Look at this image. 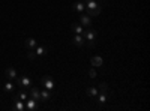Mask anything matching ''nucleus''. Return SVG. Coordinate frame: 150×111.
I'll return each mask as SVG.
<instances>
[{"label": "nucleus", "instance_id": "nucleus-2", "mask_svg": "<svg viewBox=\"0 0 150 111\" xmlns=\"http://www.w3.org/2000/svg\"><path fill=\"white\" fill-rule=\"evenodd\" d=\"M15 80H17V86H18V87H21V89H30L32 87V81L26 75H23V77L18 75Z\"/></svg>", "mask_w": 150, "mask_h": 111}, {"label": "nucleus", "instance_id": "nucleus-9", "mask_svg": "<svg viewBox=\"0 0 150 111\" xmlns=\"http://www.w3.org/2000/svg\"><path fill=\"white\" fill-rule=\"evenodd\" d=\"M12 110H14V111H24V110H26V105H24V102L21 99L14 98V107H12Z\"/></svg>", "mask_w": 150, "mask_h": 111}, {"label": "nucleus", "instance_id": "nucleus-11", "mask_svg": "<svg viewBox=\"0 0 150 111\" xmlns=\"http://www.w3.org/2000/svg\"><path fill=\"white\" fill-rule=\"evenodd\" d=\"M83 30H84V29H83V26H81L80 23H74L72 26H71V32H72L74 35H81Z\"/></svg>", "mask_w": 150, "mask_h": 111}, {"label": "nucleus", "instance_id": "nucleus-12", "mask_svg": "<svg viewBox=\"0 0 150 111\" xmlns=\"http://www.w3.org/2000/svg\"><path fill=\"white\" fill-rule=\"evenodd\" d=\"M53 98V95H51V90H42L41 92V102H47V101H50Z\"/></svg>", "mask_w": 150, "mask_h": 111}, {"label": "nucleus", "instance_id": "nucleus-15", "mask_svg": "<svg viewBox=\"0 0 150 111\" xmlns=\"http://www.w3.org/2000/svg\"><path fill=\"white\" fill-rule=\"evenodd\" d=\"M36 45H38V41H36V39H33V38L26 39V47L29 48V50H35Z\"/></svg>", "mask_w": 150, "mask_h": 111}, {"label": "nucleus", "instance_id": "nucleus-22", "mask_svg": "<svg viewBox=\"0 0 150 111\" xmlns=\"http://www.w3.org/2000/svg\"><path fill=\"white\" fill-rule=\"evenodd\" d=\"M27 57H29V60H36V57H38V56H36V53H35L33 50H30V51H29V54H27Z\"/></svg>", "mask_w": 150, "mask_h": 111}, {"label": "nucleus", "instance_id": "nucleus-20", "mask_svg": "<svg viewBox=\"0 0 150 111\" xmlns=\"http://www.w3.org/2000/svg\"><path fill=\"white\" fill-rule=\"evenodd\" d=\"M14 98H17V99H21V101H26L27 98H29V95H27L26 92H23V90H21V92H20V93H17Z\"/></svg>", "mask_w": 150, "mask_h": 111}, {"label": "nucleus", "instance_id": "nucleus-14", "mask_svg": "<svg viewBox=\"0 0 150 111\" xmlns=\"http://www.w3.org/2000/svg\"><path fill=\"white\" fill-rule=\"evenodd\" d=\"M36 53V56H45L47 54V48L44 45H36V48L33 50Z\"/></svg>", "mask_w": 150, "mask_h": 111}, {"label": "nucleus", "instance_id": "nucleus-23", "mask_svg": "<svg viewBox=\"0 0 150 111\" xmlns=\"http://www.w3.org/2000/svg\"><path fill=\"white\" fill-rule=\"evenodd\" d=\"M89 75H90V78H96V75H98V74H96V71L92 68V69L89 71Z\"/></svg>", "mask_w": 150, "mask_h": 111}, {"label": "nucleus", "instance_id": "nucleus-10", "mask_svg": "<svg viewBox=\"0 0 150 111\" xmlns=\"http://www.w3.org/2000/svg\"><path fill=\"white\" fill-rule=\"evenodd\" d=\"M5 75H6L8 80H15V78L18 77V72L15 71V68H8V69L5 71Z\"/></svg>", "mask_w": 150, "mask_h": 111}, {"label": "nucleus", "instance_id": "nucleus-24", "mask_svg": "<svg viewBox=\"0 0 150 111\" xmlns=\"http://www.w3.org/2000/svg\"><path fill=\"white\" fill-rule=\"evenodd\" d=\"M87 45H89V47L92 48V47H95V45H96V42H95V41H87Z\"/></svg>", "mask_w": 150, "mask_h": 111}, {"label": "nucleus", "instance_id": "nucleus-4", "mask_svg": "<svg viewBox=\"0 0 150 111\" xmlns=\"http://www.w3.org/2000/svg\"><path fill=\"white\" fill-rule=\"evenodd\" d=\"M83 38L86 39V41H96V36H98V33H96V30H93V29H86V30H83Z\"/></svg>", "mask_w": 150, "mask_h": 111}, {"label": "nucleus", "instance_id": "nucleus-3", "mask_svg": "<svg viewBox=\"0 0 150 111\" xmlns=\"http://www.w3.org/2000/svg\"><path fill=\"white\" fill-rule=\"evenodd\" d=\"M41 84L44 86V87L47 89V90H54V87H56V83H54V80L50 77V75H45V77H42L41 78Z\"/></svg>", "mask_w": 150, "mask_h": 111}, {"label": "nucleus", "instance_id": "nucleus-13", "mask_svg": "<svg viewBox=\"0 0 150 111\" xmlns=\"http://www.w3.org/2000/svg\"><path fill=\"white\" fill-rule=\"evenodd\" d=\"M90 63L93 66H102L104 65V60H102V57H99V56H93L90 59Z\"/></svg>", "mask_w": 150, "mask_h": 111}, {"label": "nucleus", "instance_id": "nucleus-21", "mask_svg": "<svg viewBox=\"0 0 150 111\" xmlns=\"http://www.w3.org/2000/svg\"><path fill=\"white\" fill-rule=\"evenodd\" d=\"M98 90L107 93V92H108V84H107V83H101V84H99V87H98Z\"/></svg>", "mask_w": 150, "mask_h": 111}, {"label": "nucleus", "instance_id": "nucleus-19", "mask_svg": "<svg viewBox=\"0 0 150 111\" xmlns=\"http://www.w3.org/2000/svg\"><path fill=\"white\" fill-rule=\"evenodd\" d=\"M14 89H15V86L11 83V80H9L8 83H5V86H3V90H5V92H12Z\"/></svg>", "mask_w": 150, "mask_h": 111}, {"label": "nucleus", "instance_id": "nucleus-5", "mask_svg": "<svg viewBox=\"0 0 150 111\" xmlns=\"http://www.w3.org/2000/svg\"><path fill=\"white\" fill-rule=\"evenodd\" d=\"M80 24H81L83 27L89 29L92 26V18L87 15V14H83V12H81V14H80Z\"/></svg>", "mask_w": 150, "mask_h": 111}, {"label": "nucleus", "instance_id": "nucleus-6", "mask_svg": "<svg viewBox=\"0 0 150 111\" xmlns=\"http://www.w3.org/2000/svg\"><path fill=\"white\" fill-rule=\"evenodd\" d=\"M24 102H26V110H27V111H35V110H38V101L32 99V98H27Z\"/></svg>", "mask_w": 150, "mask_h": 111}, {"label": "nucleus", "instance_id": "nucleus-17", "mask_svg": "<svg viewBox=\"0 0 150 111\" xmlns=\"http://www.w3.org/2000/svg\"><path fill=\"white\" fill-rule=\"evenodd\" d=\"M96 98H98V102H101V104H105L108 101V95H105L104 92H99Z\"/></svg>", "mask_w": 150, "mask_h": 111}, {"label": "nucleus", "instance_id": "nucleus-25", "mask_svg": "<svg viewBox=\"0 0 150 111\" xmlns=\"http://www.w3.org/2000/svg\"><path fill=\"white\" fill-rule=\"evenodd\" d=\"M86 2H89V0H86Z\"/></svg>", "mask_w": 150, "mask_h": 111}, {"label": "nucleus", "instance_id": "nucleus-7", "mask_svg": "<svg viewBox=\"0 0 150 111\" xmlns=\"http://www.w3.org/2000/svg\"><path fill=\"white\" fill-rule=\"evenodd\" d=\"M29 93H30V98L38 102H41V90L36 89V87H30L29 89Z\"/></svg>", "mask_w": 150, "mask_h": 111}, {"label": "nucleus", "instance_id": "nucleus-18", "mask_svg": "<svg viewBox=\"0 0 150 111\" xmlns=\"http://www.w3.org/2000/svg\"><path fill=\"white\" fill-rule=\"evenodd\" d=\"M74 9L75 11H77V12H80V14H81V12L86 9V5L83 3V2H77V3H74Z\"/></svg>", "mask_w": 150, "mask_h": 111}, {"label": "nucleus", "instance_id": "nucleus-8", "mask_svg": "<svg viewBox=\"0 0 150 111\" xmlns=\"http://www.w3.org/2000/svg\"><path fill=\"white\" fill-rule=\"evenodd\" d=\"M72 42L75 47H83L86 44V39L83 38V35H74L72 36Z\"/></svg>", "mask_w": 150, "mask_h": 111}, {"label": "nucleus", "instance_id": "nucleus-16", "mask_svg": "<svg viewBox=\"0 0 150 111\" xmlns=\"http://www.w3.org/2000/svg\"><path fill=\"white\" fill-rule=\"evenodd\" d=\"M86 93H87V96H90V98H96L98 93H99V90L96 87H89V89L86 90Z\"/></svg>", "mask_w": 150, "mask_h": 111}, {"label": "nucleus", "instance_id": "nucleus-1", "mask_svg": "<svg viewBox=\"0 0 150 111\" xmlns=\"http://www.w3.org/2000/svg\"><path fill=\"white\" fill-rule=\"evenodd\" d=\"M86 9H87V15H89L90 18L98 17L99 14H101V5H98L95 0H89L87 5H86Z\"/></svg>", "mask_w": 150, "mask_h": 111}]
</instances>
